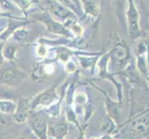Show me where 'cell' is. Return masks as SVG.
Instances as JSON below:
<instances>
[{"mask_svg": "<svg viewBox=\"0 0 149 139\" xmlns=\"http://www.w3.org/2000/svg\"><path fill=\"white\" fill-rule=\"evenodd\" d=\"M16 109V105L9 101H0V111L6 114L14 113Z\"/></svg>", "mask_w": 149, "mask_h": 139, "instance_id": "5b68a950", "label": "cell"}, {"mask_svg": "<svg viewBox=\"0 0 149 139\" xmlns=\"http://www.w3.org/2000/svg\"><path fill=\"white\" fill-rule=\"evenodd\" d=\"M66 133V126L62 123H49V133H50L53 137L60 139L62 138Z\"/></svg>", "mask_w": 149, "mask_h": 139, "instance_id": "3957f363", "label": "cell"}, {"mask_svg": "<svg viewBox=\"0 0 149 139\" xmlns=\"http://www.w3.org/2000/svg\"><path fill=\"white\" fill-rule=\"evenodd\" d=\"M19 139H22V138H19Z\"/></svg>", "mask_w": 149, "mask_h": 139, "instance_id": "52a82bcc", "label": "cell"}, {"mask_svg": "<svg viewBox=\"0 0 149 139\" xmlns=\"http://www.w3.org/2000/svg\"><path fill=\"white\" fill-rule=\"evenodd\" d=\"M53 99V95L50 92H46L40 95L34 101V103L32 105V108L35 109L36 106H46L49 105Z\"/></svg>", "mask_w": 149, "mask_h": 139, "instance_id": "277c9868", "label": "cell"}, {"mask_svg": "<svg viewBox=\"0 0 149 139\" xmlns=\"http://www.w3.org/2000/svg\"><path fill=\"white\" fill-rule=\"evenodd\" d=\"M29 115H30V106L26 102L22 101L20 105L18 106L17 109H15V112H14L15 120L19 123L24 122H26L28 117H29Z\"/></svg>", "mask_w": 149, "mask_h": 139, "instance_id": "7a4b0ae2", "label": "cell"}, {"mask_svg": "<svg viewBox=\"0 0 149 139\" xmlns=\"http://www.w3.org/2000/svg\"><path fill=\"white\" fill-rule=\"evenodd\" d=\"M134 128L137 132H140V133H146L148 130L147 124L144 122H136L134 125Z\"/></svg>", "mask_w": 149, "mask_h": 139, "instance_id": "8992f818", "label": "cell"}, {"mask_svg": "<svg viewBox=\"0 0 149 139\" xmlns=\"http://www.w3.org/2000/svg\"><path fill=\"white\" fill-rule=\"evenodd\" d=\"M30 127L40 139H47V122L40 113L30 117Z\"/></svg>", "mask_w": 149, "mask_h": 139, "instance_id": "6da1fadb", "label": "cell"}]
</instances>
